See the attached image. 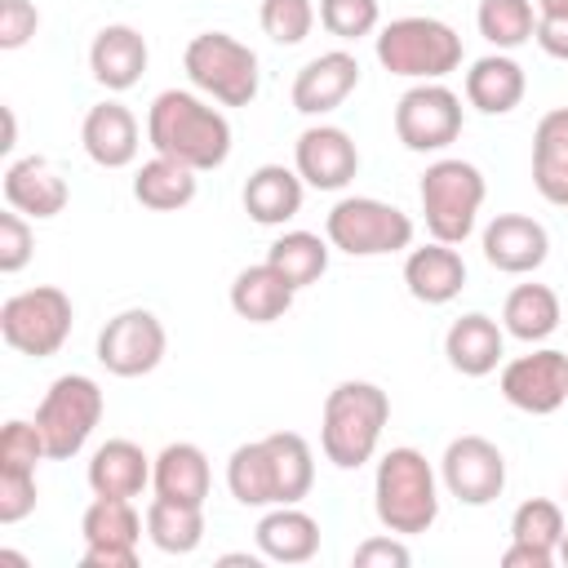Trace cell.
Segmentation results:
<instances>
[{"label":"cell","mask_w":568,"mask_h":568,"mask_svg":"<svg viewBox=\"0 0 568 568\" xmlns=\"http://www.w3.org/2000/svg\"><path fill=\"white\" fill-rule=\"evenodd\" d=\"M146 142L155 146V155L209 173L231 155V120L191 89H164L146 111Z\"/></svg>","instance_id":"6da1fadb"},{"label":"cell","mask_w":568,"mask_h":568,"mask_svg":"<svg viewBox=\"0 0 568 568\" xmlns=\"http://www.w3.org/2000/svg\"><path fill=\"white\" fill-rule=\"evenodd\" d=\"M390 417V399L373 382H342L324 399L320 417V448L337 470H359L373 462L382 426Z\"/></svg>","instance_id":"7a4b0ae2"},{"label":"cell","mask_w":568,"mask_h":568,"mask_svg":"<svg viewBox=\"0 0 568 568\" xmlns=\"http://www.w3.org/2000/svg\"><path fill=\"white\" fill-rule=\"evenodd\" d=\"M373 506L386 532L395 537H417L439 519V488L435 470L417 448H390L377 462L373 479Z\"/></svg>","instance_id":"3957f363"},{"label":"cell","mask_w":568,"mask_h":568,"mask_svg":"<svg viewBox=\"0 0 568 568\" xmlns=\"http://www.w3.org/2000/svg\"><path fill=\"white\" fill-rule=\"evenodd\" d=\"M377 62L390 75L444 80L462 67V36L439 18H395L377 36Z\"/></svg>","instance_id":"277c9868"},{"label":"cell","mask_w":568,"mask_h":568,"mask_svg":"<svg viewBox=\"0 0 568 568\" xmlns=\"http://www.w3.org/2000/svg\"><path fill=\"white\" fill-rule=\"evenodd\" d=\"M484 173L470 160H435L422 173V213H426V231L439 244H462L475 231L479 204H484Z\"/></svg>","instance_id":"5b68a950"},{"label":"cell","mask_w":568,"mask_h":568,"mask_svg":"<svg viewBox=\"0 0 568 568\" xmlns=\"http://www.w3.org/2000/svg\"><path fill=\"white\" fill-rule=\"evenodd\" d=\"M182 67L191 84L222 106H248L257 98V53L226 31H200L186 44Z\"/></svg>","instance_id":"8992f818"},{"label":"cell","mask_w":568,"mask_h":568,"mask_svg":"<svg viewBox=\"0 0 568 568\" xmlns=\"http://www.w3.org/2000/svg\"><path fill=\"white\" fill-rule=\"evenodd\" d=\"M324 235L333 248H342L351 257H382V253H399L413 244V217L386 200L346 195L328 209Z\"/></svg>","instance_id":"52a82bcc"},{"label":"cell","mask_w":568,"mask_h":568,"mask_svg":"<svg viewBox=\"0 0 568 568\" xmlns=\"http://www.w3.org/2000/svg\"><path fill=\"white\" fill-rule=\"evenodd\" d=\"M71 320H75L71 297L62 288H53V284H36V288H22V293L4 297V306H0V337L18 355L49 359L71 337Z\"/></svg>","instance_id":"ba28073f"},{"label":"cell","mask_w":568,"mask_h":568,"mask_svg":"<svg viewBox=\"0 0 568 568\" xmlns=\"http://www.w3.org/2000/svg\"><path fill=\"white\" fill-rule=\"evenodd\" d=\"M98 422H102V386L84 373H62L36 408V426H40L53 462L75 457L89 444Z\"/></svg>","instance_id":"9c48e42d"},{"label":"cell","mask_w":568,"mask_h":568,"mask_svg":"<svg viewBox=\"0 0 568 568\" xmlns=\"http://www.w3.org/2000/svg\"><path fill=\"white\" fill-rule=\"evenodd\" d=\"M462 133V98L439 84L422 80L395 102V138L408 151H444Z\"/></svg>","instance_id":"30bf717a"},{"label":"cell","mask_w":568,"mask_h":568,"mask_svg":"<svg viewBox=\"0 0 568 568\" xmlns=\"http://www.w3.org/2000/svg\"><path fill=\"white\" fill-rule=\"evenodd\" d=\"M164 324L142 311V306H129L120 315H111L98 333V364L115 377H142L151 373L160 359H164Z\"/></svg>","instance_id":"8fae6325"},{"label":"cell","mask_w":568,"mask_h":568,"mask_svg":"<svg viewBox=\"0 0 568 568\" xmlns=\"http://www.w3.org/2000/svg\"><path fill=\"white\" fill-rule=\"evenodd\" d=\"M439 475L448 497H457L462 506H488L506 488V457L484 435H457L439 457Z\"/></svg>","instance_id":"7c38bea8"},{"label":"cell","mask_w":568,"mask_h":568,"mask_svg":"<svg viewBox=\"0 0 568 568\" xmlns=\"http://www.w3.org/2000/svg\"><path fill=\"white\" fill-rule=\"evenodd\" d=\"M501 395L519 413L546 417L568 399V355L564 351H532L501 368Z\"/></svg>","instance_id":"4fadbf2b"},{"label":"cell","mask_w":568,"mask_h":568,"mask_svg":"<svg viewBox=\"0 0 568 568\" xmlns=\"http://www.w3.org/2000/svg\"><path fill=\"white\" fill-rule=\"evenodd\" d=\"M293 169L302 173L306 186L315 191H342L359 173V151L346 129L337 124H315L297 138L293 146Z\"/></svg>","instance_id":"5bb4252c"},{"label":"cell","mask_w":568,"mask_h":568,"mask_svg":"<svg viewBox=\"0 0 568 568\" xmlns=\"http://www.w3.org/2000/svg\"><path fill=\"white\" fill-rule=\"evenodd\" d=\"M546 253H550V235L528 213H497L484 226V257H488V266H497L506 275L537 271L546 262Z\"/></svg>","instance_id":"9a60e30c"},{"label":"cell","mask_w":568,"mask_h":568,"mask_svg":"<svg viewBox=\"0 0 568 568\" xmlns=\"http://www.w3.org/2000/svg\"><path fill=\"white\" fill-rule=\"evenodd\" d=\"M359 84V62L355 53L346 49H328L320 58H311L297 80H293V106L302 115H324V111H337Z\"/></svg>","instance_id":"2e32d148"},{"label":"cell","mask_w":568,"mask_h":568,"mask_svg":"<svg viewBox=\"0 0 568 568\" xmlns=\"http://www.w3.org/2000/svg\"><path fill=\"white\" fill-rule=\"evenodd\" d=\"M146 40H142V31H133L129 22H111V27H102L98 36H93V44H89V71H93V80L102 84V89H111V93H124V89H133L138 80H142V71H146Z\"/></svg>","instance_id":"e0dca14e"},{"label":"cell","mask_w":568,"mask_h":568,"mask_svg":"<svg viewBox=\"0 0 568 568\" xmlns=\"http://www.w3.org/2000/svg\"><path fill=\"white\" fill-rule=\"evenodd\" d=\"M80 142H84V155L98 164V169H124L138 160V120L124 102H98L89 106L84 124H80Z\"/></svg>","instance_id":"ac0fdd59"},{"label":"cell","mask_w":568,"mask_h":568,"mask_svg":"<svg viewBox=\"0 0 568 568\" xmlns=\"http://www.w3.org/2000/svg\"><path fill=\"white\" fill-rule=\"evenodd\" d=\"M67 200H71L67 178L44 155H27L4 169V204L9 209L27 213V217H58L67 209Z\"/></svg>","instance_id":"d6986e66"},{"label":"cell","mask_w":568,"mask_h":568,"mask_svg":"<svg viewBox=\"0 0 568 568\" xmlns=\"http://www.w3.org/2000/svg\"><path fill=\"white\" fill-rule=\"evenodd\" d=\"M444 355L462 377H488L506 355V328L493 315L470 311L444 333Z\"/></svg>","instance_id":"ffe728a7"},{"label":"cell","mask_w":568,"mask_h":568,"mask_svg":"<svg viewBox=\"0 0 568 568\" xmlns=\"http://www.w3.org/2000/svg\"><path fill=\"white\" fill-rule=\"evenodd\" d=\"M404 284H408V293L417 302L444 306V302H453L466 288V262H462V253L453 244H439V240L422 244L404 262Z\"/></svg>","instance_id":"44dd1931"},{"label":"cell","mask_w":568,"mask_h":568,"mask_svg":"<svg viewBox=\"0 0 568 568\" xmlns=\"http://www.w3.org/2000/svg\"><path fill=\"white\" fill-rule=\"evenodd\" d=\"M532 186L555 209H568V106H555L537 120L532 133Z\"/></svg>","instance_id":"7402d4cb"},{"label":"cell","mask_w":568,"mask_h":568,"mask_svg":"<svg viewBox=\"0 0 568 568\" xmlns=\"http://www.w3.org/2000/svg\"><path fill=\"white\" fill-rule=\"evenodd\" d=\"M151 484V457L133 439H106L89 457V488L93 497H142Z\"/></svg>","instance_id":"603a6c76"},{"label":"cell","mask_w":568,"mask_h":568,"mask_svg":"<svg viewBox=\"0 0 568 568\" xmlns=\"http://www.w3.org/2000/svg\"><path fill=\"white\" fill-rule=\"evenodd\" d=\"M151 488H155V497L204 506V497L213 488V470H209L204 448H195V444H169V448H160V457L151 462Z\"/></svg>","instance_id":"cb8c5ba5"},{"label":"cell","mask_w":568,"mask_h":568,"mask_svg":"<svg viewBox=\"0 0 568 568\" xmlns=\"http://www.w3.org/2000/svg\"><path fill=\"white\" fill-rule=\"evenodd\" d=\"M524 89H528L524 67L515 58H506L501 49L488 53V58H479V62H470V71H466V102L475 111H484V115L515 111L524 102Z\"/></svg>","instance_id":"d4e9b609"},{"label":"cell","mask_w":568,"mask_h":568,"mask_svg":"<svg viewBox=\"0 0 568 568\" xmlns=\"http://www.w3.org/2000/svg\"><path fill=\"white\" fill-rule=\"evenodd\" d=\"M257 550L271 564H306L320 550V524L297 506H275L257 519Z\"/></svg>","instance_id":"484cf974"},{"label":"cell","mask_w":568,"mask_h":568,"mask_svg":"<svg viewBox=\"0 0 568 568\" xmlns=\"http://www.w3.org/2000/svg\"><path fill=\"white\" fill-rule=\"evenodd\" d=\"M302 209V173L284 164H262L244 182V213L262 226H284Z\"/></svg>","instance_id":"4316f807"},{"label":"cell","mask_w":568,"mask_h":568,"mask_svg":"<svg viewBox=\"0 0 568 568\" xmlns=\"http://www.w3.org/2000/svg\"><path fill=\"white\" fill-rule=\"evenodd\" d=\"M293 284L271 266V262H262V266H244L240 275H235V284H231V311L240 315V320H248V324H275V320H284V311L293 306Z\"/></svg>","instance_id":"83f0119b"},{"label":"cell","mask_w":568,"mask_h":568,"mask_svg":"<svg viewBox=\"0 0 568 568\" xmlns=\"http://www.w3.org/2000/svg\"><path fill=\"white\" fill-rule=\"evenodd\" d=\"M133 200L155 213H178L195 200V169H186L169 155H155L133 173Z\"/></svg>","instance_id":"f1b7e54d"},{"label":"cell","mask_w":568,"mask_h":568,"mask_svg":"<svg viewBox=\"0 0 568 568\" xmlns=\"http://www.w3.org/2000/svg\"><path fill=\"white\" fill-rule=\"evenodd\" d=\"M501 328L519 342H546L559 328V297L546 284H519L510 288L506 306H501Z\"/></svg>","instance_id":"f546056e"},{"label":"cell","mask_w":568,"mask_h":568,"mask_svg":"<svg viewBox=\"0 0 568 568\" xmlns=\"http://www.w3.org/2000/svg\"><path fill=\"white\" fill-rule=\"evenodd\" d=\"M266 448H271V466H275V506H297L315 484L311 444L297 430H275V435H266Z\"/></svg>","instance_id":"4dcf8cb0"},{"label":"cell","mask_w":568,"mask_h":568,"mask_svg":"<svg viewBox=\"0 0 568 568\" xmlns=\"http://www.w3.org/2000/svg\"><path fill=\"white\" fill-rule=\"evenodd\" d=\"M146 537L155 541V550L164 555H191L204 541V506H186V501H169L155 497L146 506Z\"/></svg>","instance_id":"1f68e13d"},{"label":"cell","mask_w":568,"mask_h":568,"mask_svg":"<svg viewBox=\"0 0 568 568\" xmlns=\"http://www.w3.org/2000/svg\"><path fill=\"white\" fill-rule=\"evenodd\" d=\"M226 488L240 506H275V466L266 439L240 444L226 462Z\"/></svg>","instance_id":"d6a6232c"},{"label":"cell","mask_w":568,"mask_h":568,"mask_svg":"<svg viewBox=\"0 0 568 568\" xmlns=\"http://www.w3.org/2000/svg\"><path fill=\"white\" fill-rule=\"evenodd\" d=\"M266 262H271L293 288H306V284H315V280L328 271V244H324L315 231H284V235L266 248Z\"/></svg>","instance_id":"836d02e7"},{"label":"cell","mask_w":568,"mask_h":568,"mask_svg":"<svg viewBox=\"0 0 568 568\" xmlns=\"http://www.w3.org/2000/svg\"><path fill=\"white\" fill-rule=\"evenodd\" d=\"M84 546H138L142 541V515L129 497H93L80 519Z\"/></svg>","instance_id":"e575fe53"},{"label":"cell","mask_w":568,"mask_h":568,"mask_svg":"<svg viewBox=\"0 0 568 568\" xmlns=\"http://www.w3.org/2000/svg\"><path fill=\"white\" fill-rule=\"evenodd\" d=\"M479 36L497 49H519L537 36V13L532 0H479Z\"/></svg>","instance_id":"d590c367"},{"label":"cell","mask_w":568,"mask_h":568,"mask_svg":"<svg viewBox=\"0 0 568 568\" xmlns=\"http://www.w3.org/2000/svg\"><path fill=\"white\" fill-rule=\"evenodd\" d=\"M564 537V510L546 497H528L519 501V510L510 515V541H528L541 550H559Z\"/></svg>","instance_id":"8d00e7d4"},{"label":"cell","mask_w":568,"mask_h":568,"mask_svg":"<svg viewBox=\"0 0 568 568\" xmlns=\"http://www.w3.org/2000/svg\"><path fill=\"white\" fill-rule=\"evenodd\" d=\"M377 0H320V27L337 40H359L377 31Z\"/></svg>","instance_id":"74e56055"},{"label":"cell","mask_w":568,"mask_h":568,"mask_svg":"<svg viewBox=\"0 0 568 568\" xmlns=\"http://www.w3.org/2000/svg\"><path fill=\"white\" fill-rule=\"evenodd\" d=\"M315 27V4L311 0H262V31L275 44H302Z\"/></svg>","instance_id":"f35d334b"},{"label":"cell","mask_w":568,"mask_h":568,"mask_svg":"<svg viewBox=\"0 0 568 568\" xmlns=\"http://www.w3.org/2000/svg\"><path fill=\"white\" fill-rule=\"evenodd\" d=\"M44 457H49V448H44V435H40L36 422H22V417L4 422V430H0V466L36 470Z\"/></svg>","instance_id":"ab89813d"},{"label":"cell","mask_w":568,"mask_h":568,"mask_svg":"<svg viewBox=\"0 0 568 568\" xmlns=\"http://www.w3.org/2000/svg\"><path fill=\"white\" fill-rule=\"evenodd\" d=\"M36 470L0 466V524H18L36 510Z\"/></svg>","instance_id":"60d3db41"},{"label":"cell","mask_w":568,"mask_h":568,"mask_svg":"<svg viewBox=\"0 0 568 568\" xmlns=\"http://www.w3.org/2000/svg\"><path fill=\"white\" fill-rule=\"evenodd\" d=\"M31 248H36V235L27 226V213H18V209L0 213V271L18 275L31 262Z\"/></svg>","instance_id":"b9f144b4"},{"label":"cell","mask_w":568,"mask_h":568,"mask_svg":"<svg viewBox=\"0 0 568 568\" xmlns=\"http://www.w3.org/2000/svg\"><path fill=\"white\" fill-rule=\"evenodd\" d=\"M40 27L31 0H0V49H22Z\"/></svg>","instance_id":"7bdbcfd3"},{"label":"cell","mask_w":568,"mask_h":568,"mask_svg":"<svg viewBox=\"0 0 568 568\" xmlns=\"http://www.w3.org/2000/svg\"><path fill=\"white\" fill-rule=\"evenodd\" d=\"M351 564H355V568H408L413 555H408V546L390 532V537H368V541H359L355 555H351Z\"/></svg>","instance_id":"ee69618b"},{"label":"cell","mask_w":568,"mask_h":568,"mask_svg":"<svg viewBox=\"0 0 568 568\" xmlns=\"http://www.w3.org/2000/svg\"><path fill=\"white\" fill-rule=\"evenodd\" d=\"M550 58H559V62H568V13H559V18H537V36H532Z\"/></svg>","instance_id":"f6af8a7d"},{"label":"cell","mask_w":568,"mask_h":568,"mask_svg":"<svg viewBox=\"0 0 568 568\" xmlns=\"http://www.w3.org/2000/svg\"><path fill=\"white\" fill-rule=\"evenodd\" d=\"M80 564L84 568H133L138 564V546H84Z\"/></svg>","instance_id":"bcb514c9"},{"label":"cell","mask_w":568,"mask_h":568,"mask_svg":"<svg viewBox=\"0 0 568 568\" xmlns=\"http://www.w3.org/2000/svg\"><path fill=\"white\" fill-rule=\"evenodd\" d=\"M550 564H555V550H541L528 541H510L501 555V568H550Z\"/></svg>","instance_id":"7dc6e473"},{"label":"cell","mask_w":568,"mask_h":568,"mask_svg":"<svg viewBox=\"0 0 568 568\" xmlns=\"http://www.w3.org/2000/svg\"><path fill=\"white\" fill-rule=\"evenodd\" d=\"M537 4V18H559L568 13V0H532Z\"/></svg>","instance_id":"c3c4849f"},{"label":"cell","mask_w":568,"mask_h":568,"mask_svg":"<svg viewBox=\"0 0 568 568\" xmlns=\"http://www.w3.org/2000/svg\"><path fill=\"white\" fill-rule=\"evenodd\" d=\"M13 138H18V120H13V111L4 106V142H0V151H9V146H13Z\"/></svg>","instance_id":"681fc988"},{"label":"cell","mask_w":568,"mask_h":568,"mask_svg":"<svg viewBox=\"0 0 568 568\" xmlns=\"http://www.w3.org/2000/svg\"><path fill=\"white\" fill-rule=\"evenodd\" d=\"M555 555H559V559L568 564V528H564V537H559V550H555Z\"/></svg>","instance_id":"f907efd6"},{"label":"cell","mask_w":568,"mask_h":568,"mask_svg":"<svg viewBox=\"0 0 568 568\" xmlns=\"http://www.w3.org/2000/svg\"><path fill=\"white\" fill-rule=\"evenodd\" d=\"M564 497H568V488H564Z\"/></svg>","instance_id":"816d5d0a"}]
</instances>
